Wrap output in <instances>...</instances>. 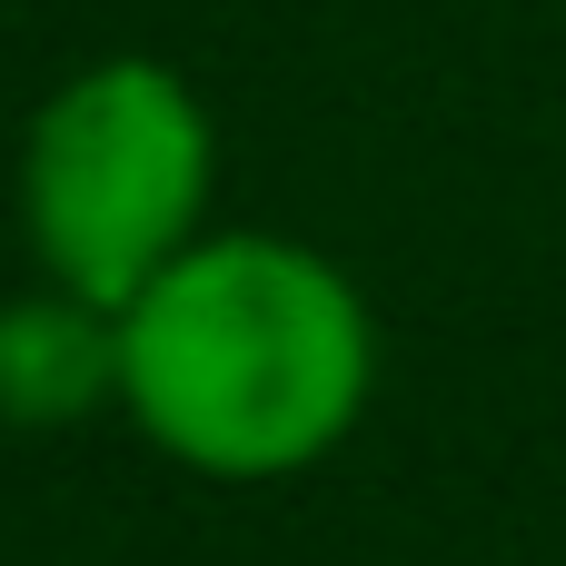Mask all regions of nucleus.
Instances as JSON below:
<instances>
[{
  "mask_svg": "<svg viewBox=\"0 0 566 566\" xmlns=\"http://www.w3.org/2000/svg\"><path fill=\"white\" fill-rule=\"evenodd\" d=\"M368 398L378 318L358 279L289 229H209L109 308V408L189 478H298L348 448Z\"/></svg>",
  "mask_w": 566,
  "mask_h": 566,
  "instance_id": "obj_1",
  "label": "nucleus"
},
{
  "mask_svg": "<svg viewBox=\"0 0 566 566\" xmlns=\"http://www.w3.org/2000/svg\"><path fill=\"white\" fill-rule=\"evenodd\" d=\"M10 199H20V239H30L40 289L109 318L189 239L219 229L209 219V199H219V119L149 50L80 60L70 80L40 90V109L20 129Z\"/></svg>",
  "mask_w": 566,
  "mask_h": 566,
  "instance_id": "obj_2",
  "label": "nucleus"
},
{
  "mask_svg": "<svg viewBox=\"0 0 566 566\" xmlns=\"http://www.w3.org/2000/svg\"><path fill=\"white\" fill-rule=\"evenodd\" d=\"M80 388L109 398V318L60 298V289L40 308H10L0 318V408L10 418H70Z\"/></svg>",
  "mask_w": 566,
  "mask_h": 566,
  "instance_id": "obj_3",
  "label": "nucleus"
}]
</instances>
